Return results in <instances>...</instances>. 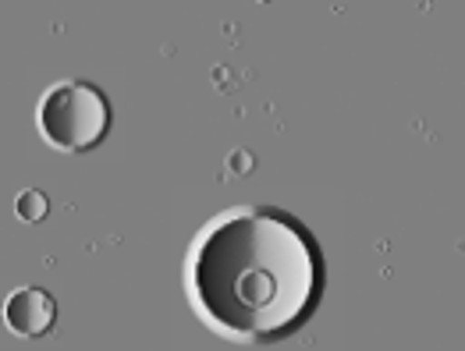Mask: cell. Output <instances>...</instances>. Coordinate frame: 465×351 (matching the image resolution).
I'll list each match as a JSON object with an SVG mask.
<instances>
[{"label": "cell", "mask_w": 465, "mask_h": 351, "mask_svg": "<svg viewBox=\"0 0 465 351\" xmlns=\"http://www.w3.org/2000/svg\"><path fill=\"white\" fill-rule=\"evenodd\" d=\"M39 132L64 153H85L104 142L111 128V103L93 82H61L39 100Z\"/></svg>", "instance_id": "2"}, {"label": "cell", "mask_w": 465, "mask_h": 351, "mask_svg": "<svg viewBox=\"0 0 465 351\" xmlns=\"http://www.w3.org/2000/svg\"><path fill=\"white\" fill-rule=\"evenodd\" d=\"M185 284L210 330L273 345L316 316L327 263L316 234L288 210L234 206L195 234Z\"/></svg>", "instance_id": "1"}, {"label": "cell", "mask_w": 465, "mask_h": 351, "mask_svg": "<svg viewBox=\"0 0 465 351\" xmlns=\"http://www.w3.org/2000/svg\"><path fill=\"white\" fill-rule=\"evenodd\" d=\"M7 327L15 330V334H22V337H43L50 327H54V319H57V306H54V298L46 295V291H39V288H22V291H15L11 298H7Z\"/></svg>", "instance_id": "3"}]
</instances>
